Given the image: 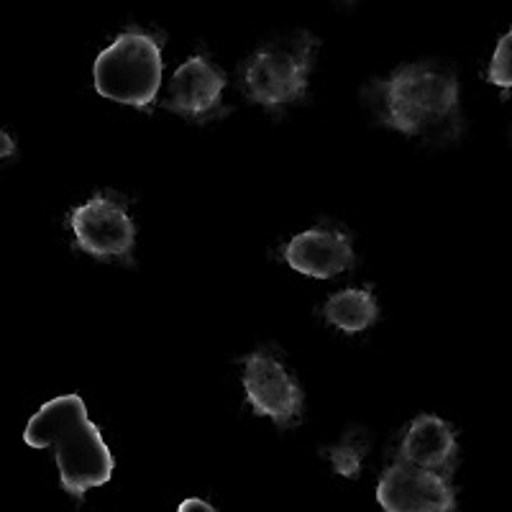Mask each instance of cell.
Instances as JSON below:
<instances>
[{
    "mask_svg": "<svg viewBox=\"0 0 512 512\" xmlns=\"http://www.w3.org/2000/svg\"><path fill=\"white\" fill-rule=\"evenodd\" d=\"M369 433L364 428H351L344 433V438L336 443V446H328L323 454L328 456V461L333 464V472L341 474V477H359L361 464L367 459L369 451Z\"/></svg>",
    "mask_w": 512,
    "mask_h": 512,
    "instance_id": "7c38bea8",
    "label": "cell"
},
{
    "mask_svg": "<svg viewBox=\"0 0 512 512\" xmlns=\"http://www.w3.org/2000/svg\"><path fill=\"white\" fill-rule=\"evenodd\" d=\"M323 318L333 328L344 333L367 331L379 318L377 297H374L372 290H361V287L341 290L326 300V305H323Z\"/></svg>",
    "mask_w": 512,
    "mask_h": 512,
    "instance_id": "8fae6325",
    "label": "cell"
},
{
    "mask_svg": "<svg viewBox=\"0 0 512 512\" xmlns=\"http://www.w3.org/2000/svg\"><path fill=\"white\" fill-rule=\"evenodd\" d=\"M382 512H454L456 495L448 477L405 461L387 466L377 484Z\"/></svg>",
    "mask_w": 512,
    "mask_h": 512,
    "instance_id": "52a82bcc",
    "label": "cell"
},
{
    "mask_svg": "<svg viewBox=\"0 0 512 512\" xmlns=\"http://www.w3.org/2000/svg\"><path fill=\"white\" fill-rule=\"evenodd\" d=\"M241 367H244L241 382H244L246 402L256 415L269 418L280 428H292L303 418V390L272 351L259 349L244 356Z\"/></svg>",
    "mask_w": 512,
    "mask_h": 512,
    "instance_id": "8992f818",
    "label": "cell"
},
{
    "mask_svg": "<svg viewBox=\"0 0 512 512\" xmlns=\"http://www.w3.org/2000/svg\"><path fill=\"white\" fill-rule=\"evenodd\" d=\"M162 41L141 29H126L95 57L93 85L113 103L149 111L162 85Z\"/></svg>",
    "mask_w": 512,
    "mask_h": 512,
    "instance_id": "3957f363",
    "label": "cell"
},
{
    "mask_svg": "<svg viewBox=\"0 0 512 512\" xmlns=\"http://www.w3.org/2000/svg\"><path fill=\"white\" fill-rule=\"evenodd\" d=\"M456 448H459L456 433L446 420L436 418V415H420L408 425L397 461L448 477L454 469Z\"/></svg>",
    "mask_w": 512,
    "mask_h": 512,
    "instance_id": "30bf717a",
    "label": "cell"
},
{
    "mask_svg": "<svg viewBox=\"0 0 512 512\" xmlns=\"http://www.w3.org/2000/svg\"><path fill=\"white\" fill-rule=\"evenodd\" d=\"M226 72L218 70L205 54H195L177 67L164 108L192 123H208L223 116Z\"/></svg>",
    "mask_w": 512,
    "mask_h": 512,
    "instance_id": "ba28073f",
    "label": "cell"
},
{
    "mask_svg": "<svg viewBox=\"0 0 512 512\" xmlns=\"http://www.w3.org/2000/svg\"><path fill=\"white\" fill-rule=\"evenodd\" d=\"M70 226L77 246L85 254L100 262H123L134 267L136 223L118 200L95 195L72 210Z\"/></svg>",
    "mask_w": 512,
    "mask_h": 512,
    "instance_id": "5b68a950",
    "label": "cell"
},
{
    "mask_svg": "<svg viewBox=\"0 0 512 512\" xmlns=\"http://www.w3.org/2000/svg\"><path fill=\"white\" fill-rule=\"evenodd\" d=\"M364 100L387 128L423 141H454L461 134L459 82L438 62L405 64L382 80L369 82Z\"/></svg>",
    "mask_w": 512,
    "mask_h": 512,
    "instance_id": "6da1fadb",
    "label": "cell"
},
{
    "mask_svg": "<svg viewBox=\"0 0 512 512\" xmlns=\"http://www.w3.org/2000/svg\"><path fill=\"white\" fill-rule=\"evenodd\" d=\"M24 441L31 448L52 451L62 489L75 500H82L88 489L111 482L116 472L111 448L88 418L80 395H59L44 402L26 423Z\"/></svg>",
    "mask_w": 512,
    "mask_h": 512,
    "instance_id": "7a4b0ae2",
    "label": "cell"
},
{
    "mask_svg": "<svg viewBox=\"0 0 512 512\" xmlns=\"http://www.w3.org/2000/svg\"><path fill=\"white\" fill-rule=\"evenodd\" d=\"M489 82L502 90H512V29L497 41V49L492 54L487 72Z\"/></svg>",
    "mask_w": 512,
    "mask_h": 512,
    "instance_id": "4fadbf2b",
    "label": "cell"
},
{
    "mask_svg": "<svg viewBox=\"0 0 512 512\" xmlns=\"http://www.w3.org/2000/svg\"><path fill=\"white\" fill-rule=\"evenodd\" d=\"M318 39L308 31L269 41L246 59L241 70L244 95L267 111H282L308 90Z\"/></svg>",
    "mask_w": 512,
    "mask_h": 512,
    "instance_id": "277c9868",
    "label": "cell"
},
{
    "mask_svg": "<svg viewBox=\"0 0 512 512\" xmlns=\"http://www.w3.org/2000/svg\"><path fill=\"white\" fill-rule=\"evenodd\" d=\"M282 256L287 267L313 280H331L336 274L349 272L356 262L351 236L338 228H310L297 233L287 241Z\"/></svg>",
    "mask_w": 512,
    "mask_h": 512,
    "instance_id": "9c48e42d",
    "label": "cell"
},
{
    "mask_svg": "<svg viewBox=\"0 0 512 512\" xmlns=\"http://www.w3.org/2000/svg\"><path fill=\"white\" fill-rule=\"evenodd\" d=\"M13 152H16V144H13L11 136L0 128V159H8Z\"/></svg>",
    "mask_w": 512,
    "mask_h": 512,
    "instance_id": "9a60e30c",
    "label": "cell"
},
{
    "mask_svg": "<svg viewBox=\"0 0 512 512\" xmlns=\"http://www.w3.org/2000/svg\"><path fill=\"white\" fill-rule=\"evenodd\" d=\"M177 512H218L210 502L200 500V497H187V500L180 502Z\"/></svg>",
    "mask_w": 512,
    "mask_h": 512,
    "instance_id": "5bb4252c",
    "label": "cell"
}]
</instances>
